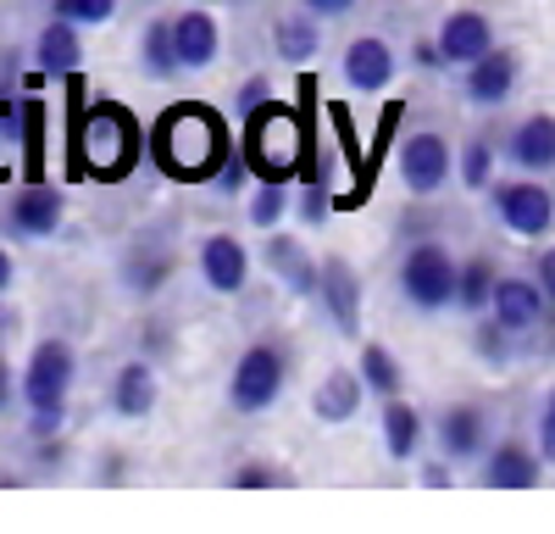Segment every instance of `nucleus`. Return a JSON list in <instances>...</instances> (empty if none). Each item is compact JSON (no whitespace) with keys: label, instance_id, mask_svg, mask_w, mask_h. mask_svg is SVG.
Wrapping results in <instances>:
<instances>
[{"label":"nucleus","instance_id":"6e6552de","mask_svg":"<svg viewBox=\"0 0 555 534\" xmlns=\"http://www.w3.org/2000/svg\"><path fill=\"white\" fill-rule=\"evenodd\" d=\"M395 167H400V185L411 195H439L450 185V173H455V151H450L444 134L416 128V134H405V140H400Z\"/></svg>","mask_w":555,"mask_h":534},{"label":"nucleus","instance_id":"79ce46f5","mask_svg":"<svg viewBox=\"0 0 555 534\" xmlns=\"http://www.w3.org/2000/svg\"><path fill=\"white\" fill-rule=\"evenodd\" d=\"M533 445H539L544 468H555V418H544V412H539V434H533Z\"/></svg>","mask_w":555,"mask_h":534},{"label":"nucleus","instance_id":"37998d69","mask_svg":"<svg viewBox=\"0 0 555 534\" xmlns=\"http://www.w3.org/2000/svg\"><path fill=\"white\" fill-rule=\"evenodd\" d=\"M450 473H455V462H450V457H439V462H423V484H450Z\"/></svg>","mask_w":555,"mask_h":534},{"label":"nucleus","instance_id":"2f4dec72","mask_svg":"<svg viewBox=\"0 0 555 534\" xmlns=\"http://www.w3.org/2000/svg\"><path fill=\"white\" fill-rule=\"evenodd\" d=\"M17 140H23V173L39 178L44 173V101L39 96L17 106Z\"/></svg>","mask_w":555,"mask_h":534},{"label":"nucleus","instance_id":"f704fd0d","mask_svg":"<svg viewBox=\"0 0 555 534\" xmlns=\"http://www.w3.org/2000/svg\"><path fill=\"white\" fill-rule=\"evenodd\" d=\"M117 7L122 0H51V17H67L78 28H101V23L117 17Z\"/></svg>","mask_w":555,"mask_h":534},{"label":"nucleus","instance_id":"6ab92c4d","mask_svg":"<svg viewBox=\"0 0 555 534\" xmlns=\"http://www.w3.org/2000/svg\"><path fill=\"white\" fill-rule=\"evenodd\" d=\"M261 262H267V274L284 284V290H295V295H317V262H322V256H311L295 234H278V229H272Z\"/></svg>","mask_w":555,"mask_h":534},{"label":"nucleus","instance_id":"473e14b6","mask_svg":"<svg viewBox=\"0 0 555 534\" xmlns=\"http://www.w3.org/2000/svg\"><path fill=\"white\" fill-rule=\"evenodd\" d=\"M295 212V195H289V185H272V178H256V190H250V223L261 234H272L278 223H284Z\"/></svg>","mask_w":555,"mask_h":534},{"label":"nucleus","instance_id":"ea45409f","mask_svg":"<svg viewBox=\"0 0 555 534\" xmlns=\"http://www.w3.org/2000/svg\"><path fill=\"white\" fill-rule=\"evenodd\" d=\"M533 279L544 284V295H550V306H555V245H544V251H539V262H533Z\"/></svg>","mask_w":555,"mask_h":534},{"label":"nucleus","instance_id":"a878e982","mask_svg":"<svg viewBox=\"0 0 555 534\" xmlns=\"http://www.w3.org/2000/svg\"><path fill=\"white\" fill-rule=\"evenodd\" d=\"M167 279H172V251H167V245H133V251H128L122 284H128L139 301H156Z\"/></svg>","mask_w":555,"mask_h":534},{"label":"nucleus","instance_id":"f3484780","mask_svg":"<svg viewBox=\"0 0 555 534\" xmlns=\"http://www.w3.org/2000/svg\"><path fill=\"white\" fill-rule=\"evenodd\" d=\"M483 484L489 490H533L544 479V457H539V445L528 440H500L483 452Z\"/></svg>","mask_w":555,"mask_h":534},{"label":"nucleus","instance_id":"5701e85b","mask_svg":"<svg viewBox=\"0 0 555 534\" xmlns=\"http://www.w3.org/2000/svg\"><path fill=\"white\" fill-rule=\"evenodd\" d=\"M112 412L128 418V423L156 412V368L145 363V356H133V363H122L112 373Z\"/></svg>","mask_w":555,"mask_h":534},{"label":"nucleus","instance_id":"f257e3e1","mask_svg":"<svg viewBox=\"0 0 555 534\" xmlns=\"http://www.w3.org/2000/svg\"><path fill=\"white\" fill-rule=\"evenodd\" d=\"M228 151H234V140H228L222 112H211L201 101L167 106L151 128V162L167 178H178V185H211V173L222 167Z\"/></svg>","mask_w":555,"mask_h":534},{"label":"nucleus","instance_id":"58836bf2","mask_svg":"<svg viewBox=\"0 0 555 534\" xmlns=\"http://www.w3.org/2000/svg\"><path fill=\"white\" fill-rule=\"evenodd\" d=\"M300 7L311 17H322V23H334V17H350L356 12V0H300Z\"/></svg>","mask_w":555,"mask_h":534},{"label":"nucleus","instance_id":"393cba45","mask_svg":"<svg viewBox=\"0 0 555 534\" xmlns=\"http://www.w3.org/2000/svg\"><path fill=\"white\" fill-rule=\"evenodd\" d=\"M317 44H322V17H311L306 7H300V12H284V17H272V51L284 56V62L306 67V62L317 56Z\"/></svg>","mask_w":555,"mask_h":534},{"label":"nucleus","instance_id":"412c9836","mask_svg":"<svg viewBox=\"0 0 555 534\" xmlns=\"http://www.w3.org/2000/svg\"><path fill=\"white\" fill-rule=\"evenodd\" d=\"M361 400H366V384L356 368H334V373H322L317 390H311V418L317 423H350L361 412Z\"/></svg>","mask_w":555,"mask_h":534},{"label":"nucleus","instance_id":"bb28decb","mask_svg":"<svg viewBox=\"0 0 555 534\" xmlns=\"http://www.w3.org/2000/svg\"><path fill=\"white\" fill-rule=\"evenodd\" d=\"M356 373H361L366 395H378V400H395V395L405 390V368H400V356H395L384 340H366V345H361Z\"/></svg>","mask_w":555,"mask_h":534},{"label":"nucleus","instance_id":"c9c22d12","mask_svg":"<svg viewBox=\"0 0 555 534\" xmlns=\"http://www.w3.org/2000/svg\"><path fill=\"white\" fill-rule=\"evenodd\" d=\"M228 484L234 490H284V484H295V473L278 468V462H240L228 473Z\"/></svg>","mask_w":555,"mask_h":534},{"label":"nucleus","instance_id":"7c9ffc66","mask_svg":"<svg viewBox=\"0 0 555 534\" xmlns=\"http://www.w3.org/2000/svg\"><path fill=\"white\" fill-rule=\"evenodd\" d=\"M494 167H500L494 140H467L455 151V178H461V190H473V195H483L494 185Z\"/></svg>","mask_w":555,"mask_h":534},{"label":"nucleus","instance_id":"f03ea898","mask_svg":"<svg viewBox=\"0 0 555 534\" xmlns=\"http://www.w3.org/2000/svg\"><path fill=\"white\" fill-rule=\"evenodd\" d=\"M145 151V134H139V117L117 101H95L89 112H78V128H73V167H83L89 178H128V167Z\"/></svg>","mask_w":555,"mask_h":534},{"label":"nucleus","instance_id":"c03bdc74","mask_svg":"<svg viewBox=\"0 0 555 534\" xmlns=\"http://www.w3.org/2000/svg\"><path fill=\"white\" fill-rule=\"evenodd\" d=\"M12 284H17V262H12V251H7V245H0V295H7Z\"/></svg>","mask_w":555,"mask_h":534},{"label":"nucleus","instance_id":"aec40b11","mask_svg":"<svg viewBox=\"0 0 555 534\" xmlns=\"http://www.w3.org/2000/svg\"><path fill=\"white\" fill-rule=\"evenodd\" d=\"M34 67H39L44 78H73V73H83L78 23H67V17H51V23H44L39 39H34Z\"/></svg>","mask_w":555,"mask_h":534},{"label":"nucleus","instance_id":"39448f33","mask_svg":"<svg viewBox=\"0 0 555 534\" xmlns=\"http://www.w3.org/2000/svg\"><path fill=\"white\" fill-rule=\"evenodd\" d=\"M245 123V156L256 167V178H272V185H289L295 156H300V123L284 101H261L256 112L240 117Z\"/></svg>","mask_w":555,"mask_h":534},{"label":"nucleus","instance_id":"7ed1b4c3","mask_svg":"<svg viewBox=\"0 0 555 534\" xmlns=\"http://www.w3.org/2000/svg\"><path fill=\"white\" fill-rule=\"evenodd\" d=\"M73 379H78V351L51 334L28 351V368H23V407H28V434L34 440H56L62 423H67V395H73Z\"/></svg>","mask_w":555,"mask_h":534},{"label":"nucleus","instance_id":"0eeeda50","mask_svg":"<svg viewBox=\"0 0 555 534\" xmlns=\"http://www.w3.org/2000/svg\"><path fill=\"white\" fill-rule=\"evenodd\" d=\"M494 217L505 234L517 240H544L555 229V195L539 185V178H505V185H489Z\"/></svg>","mask_w":555,"mask_h":534},{"label":"nucleus","instance_id":"4468645a","mask_svg":"<svg viewBox=\"0 0 555 534\" xmlns=\"http://www.w3.org/2000/svg\"><path fill=\"white\" fill-rule=\"evenodd\" d=\"M195 267H201V279H206L211 295H240V290L250 284V251H245V240L222 234V229L201 240Z\"/></svg>","mask_w":555,"mask_h":534},{"label":"nucleus","instance_id":"a18cd8bd","mask_svg":"<svg viewBox=\"0 0 555 534\" xmlns=\"http://www.w3.org/2000/svg\"><path fill=\"white\" fill-rule=\"evenodd\" d=\"M544 418H555V390L544 395Z\"/></svg>","mask_w":555,"mask_h":534},{"label":"nucleus","instance_id":"f8f14e48","mask_svg":"<svg viewBox=\"0 0 555 534\" xmlns=\"http://www.w3.org/2000/svg\"><path fill=\"white\" fill-rule=\"evenodd\" d=\"M62 217H67V195L56 185H44V178H28L7 206L12 234H23V240H51L62 229Z\"/></svg>","mask_w":555,"mask_h":534},{"label":"nucleus","instance_id":"ddd939ff","mask_svg":"<svg viewBox=\"0 0 555 534\" xmlns=\"http://www.w3.org/2000/svg\"><path fill=\"white\" fill-rule=\"evenodd\" d=\"M439 56H444V67H473L478 56H489L494 44H500V34H494V23H489V12H473V7H461V12H450L444 23H439Z\"/></svg>","mask_w":555,"mask_h":534},{"label":"nucleus","instance_id":"1a4fd4ad","mask_svg":"<svg viewBox=\"0 0 555 534\" xmlns=\"http://www.w3.org/2000/svg\"><path fill=\"white\" fill-rule=\"evenodd\" d=\"M311 301L322 306V318H328L345 340L361 334V274L345 256H322L317 262V295Z\"/></svg>","mask_w":555,"mask_h":534},{"label":"nucleus","instance_id":"a19ab883","mask_svg":"<svg viewBox=\"0 0 555 534\" xmlns=\"http://www.w3.org/2000/svg\"><path fill=\"white\" fill-rule=\"evenodd\" d=\"M12 400H23V384L12 379V368H7V356H0V418L12 412Z\"/></svg>","mask_w":555,"mask_h":534},{"label":"nucleus","instance_id":"a211bd4d","mask_svg":"<svg viewBox=\"0 0 555 534\" xmlns=\"http://www.w3.org/2000/svg\"><path fill=\"white\" fill-rule=\"evenodd\" d=\"M172 39H178V62L183 73H206L222 51V28L206 7H190V12H178L172 17Z\"/></svg>","mask_w":555,"mask_h":534},{"label":"nucleus","instance_id":"cd10ccee","mask_svg":"<svg viewBox=\"0 0 555 534\" xmlns=\"http://www.w3.org/2000/svg\"><path fill=\"white\" fill-rule=\"evenodd\" d=\"M494 262L489 256H467L461 262V274H455V312L461 318H483L489 301H494Z\"/></svg>","mask_w":555,"mask_h":534},{"label":"nucleus","instance_id":"b1692460","mask_svg":"<svg viewBox=\"0 0 555 534\" xmlns=\"http://www.w3.org/2000/svg\"><path fill=\"white\" fill-rule=\"evenodd\" d=\"M505 156H512L522 173H555V117L539 112V117L517 123L512 140H505Z\"/></svg>","mask_w":555,"mask_h":534},{"label":"nucleus","instance_id":"c85d7f7f","mask_svg":"<svg viewBox=\"0 0 555 534\" xmlns=\"http://www.w3.org/2000/svg\"><path fill=\"white\" fill-rule=\"evenodd\" d=\"M139 67H145L151 78H172V73H183V62H178V39H172V17L145 23V34H139Z\"/></svg>","mask_w":555,"mask_h":534},{"label":"nucleus","instance_id":"4be33fe9","mask_svg":"<svg viewBox=\"0 0 555 534\" xmlns=\"http://www.w3.org/2000/svg\"><path fill=\"white\" fill-rule=\"evenodd\" d=\"M428 418L411 407V400H384V452H389V462H416L428 452Z\"/></svg>","mask_w":555,"mask_h":534},{"label":"nucleus","instance_id":"dca6fc26","mask_svg":"<svg viewBox=\"0 0 555 534\" xmlns=\"http://www.w3.org/2000/svg\"><path fill=\"white\" fill-rule=\"evenodd\" d=\"M339 73L350 89H361V96H384V89L395 84V51H389V39L378 34H361L345 44V56H339Z\"/></svg>","mask_w":555,"mask_h":534},{"label":"nucleus","instance_id":"c756f323","mask_svg":"<svg viewBox=\"0 0 555 534\" xmlns=\"http://www.w3.org/2000/svg\"><path fill=\"white\" fill-rule=\"evenodd\" d=\"M517 345H522V334H512L500 318H478V329H473V351H478V363L483 368H512L517 363Z\"/></svg>","mask_w":555,"mask_h":534},{"label":"nucleus","instance_id":"72a5a7b5","mask_svg":"<svg viewBox=\"0 0 555 534\" xmlns=\"http://www.w3.org/2000/svg\"><path fill=\"white\" fill-rule=\"evenodd\" d=\"M334 212H339V201L328 195V185H322V178H306L300 195H295V217L306 223V229H322V223H328Z\"/></svg>","mask_w":555,"mask_h":534},{"label":"nucleus","instance_id":"9d476101","mask_svg":"<svg viewBox=\"0 0 555 534\" xmlns=\"http://www.w3.org/2000/svg\"><path fill=\"white\" fill-rule=\"evenodd\" d=\"M489 318H500L512 334H539L550 318V295L533 274H500L494 279V301H489Z\"/></svg>","mask_w":555,"mask_h":534},{"label":"nucleus","instance_id":"2eb2a0df","mask_svg":"<svg viewBox=\"0 0 555 534\" xmlns=\"http://www.w3.org/2000/svg\"><path fill=\"white\" fill-rule=\"evenodd\" d=\"M461 96H467L473 106L494 112L517 96V56L505 51V44H494L489 56H478L473 67H461Z\"/></svg>","mask_w":555,"mask_h":534},{"label":"nucleus","instance_id":"4c0bfd02","mask_svg":"<svg viewBox=\"0 0 555 534\" xmlns=\"http://www.w3.org/2000/svg\"><path fill=\"white\" fill-rule=\"evenodd\" d=\"M261 101H272V84L256 73V78H245V84H240V101H234V106H240V117H245V112H256Z\"/></svg>","mask_w":555,"mask_h":534},{"label":"nucleus","instance_id":"9b49d317","mask_svg":"<svg viewBox=\"0 0 555 534\" xmlns=\"http://www.w3.org/2000/svg\"><path fill=\"white\" fill-rule=\"evenodd\" d=\"M434 445H439V457H450L455 468L483 462V452H489V418H483V407H473V400L444 407L439 423H434Z\"/></svg>","mask_w":555,"mask_h":534},{"label":"nucleus","instance_id":"20e7f679","mask_svg":"<svg viewBox=\"0 0 555 534\" xmlns=\"http://www.w3.org/2000/svg\"><path fill=\"white\" fill-rule=\"evenodd\" d=\"M289 384V345L284 340H256L240 351L234 373H228V407L240 418H261L267 407H278V395Z\"/></svg>","mask_w":555,"mask_h":534},{"label":"nucleus","instance_id":"e433bc0d","mask_svg":"<svg viewBox=\"0 0 555 534\" xmlns=\"http://www.w3.org/2000/svg\"><path fill=\"white\" fill-rule=\"evenodd\" d=\"M250 178H256V167H250V156H245V145H240V151H228L222 167L211 173V190H217V195H245Z\"/></svg>","mask_w":555,"mask_h":534},{"label":"nucleus","instance_id":"423d86ee","mask_svg":"<svg viewBox=\"0 0 555 534\" xmlns=\"http://www.w3.org/2000/svg\"><path fill=\"white\" fill-rule=\"evenodd\" d=\"M455 274H461V262L439 240H411V251L395 267V284H400V301L411 312L434 318V312L455 306Z\"/></svg>","mask_w":555,"mask_h":534}]
</instances>
